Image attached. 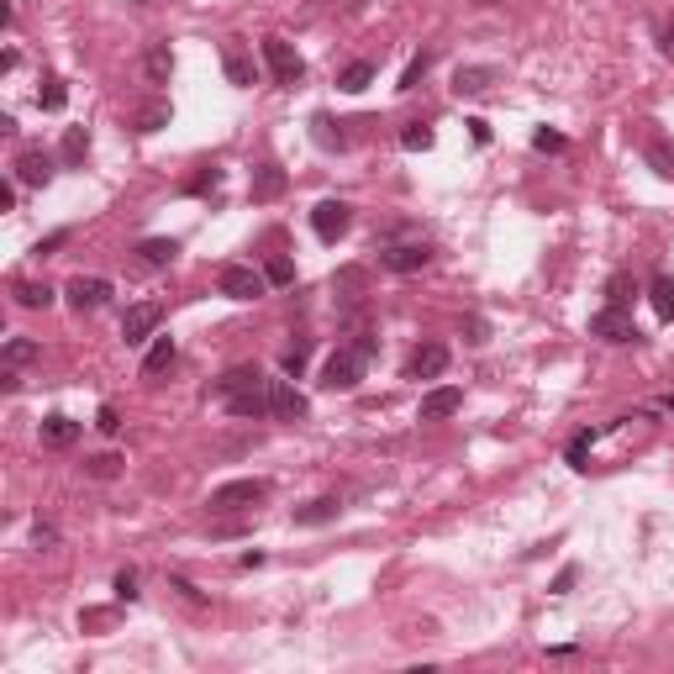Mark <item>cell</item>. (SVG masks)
I'll return each instance as SVG.
<instances>
[{
	"mask_svg": "<svg viewBox=\"0 0 674 674\" xmlns=\"http://www.w3.org/2000/svg\"><path fill=\"white\" fill-rule=\"evenodd\" d=\"M221 69H227V80H232V85H253V74H258V69H253V59H248V48L238 42V37L221 48Z\"/></svg>",
	"mask_w": 674,
	"mask_h": 674,
	"instance_id": "9a60e30c",
	"label": "cell"
},
{
	"mask_svg": "<svg viewBox=\"0 0 674 674\" xmlns=\"http://www.w3.org/2000/svg\"><path fill=\"white\" fill-rule=\"evenodd\" d=\"M359 379H364V353L359 348H337L322 364V390H353Z\"/></svg>",
	"mask_w": 674,
	"mask_h": 674,
	"instance_id": "3957f363",
	"label": "cell"
},
{
	"mask_svg": "<svg viewBox=\"0 0 674 674\" xmlns=\"http://www.w3.org/2000/svg\"><path fill=\"white\" fill-rule=\"evenodd\" d=\"M174 590H180V595L190 601V606H206V595H201V590H195L190 580H174Z\"/></svg>",
	"mask_w": 674,
	"mask_h": 674,
	"instance_id": "ee69618b",
	"label": "cell"
},
{
	"mask_svg": "<svg viewBox=\"0 0 674 674\" xmlns=\"http://www.w3.org/2000/svg\"><path fill=\"white\" fill-rule=\"evenodd\" d=\"M174 253H180V243H174V238H148V243H137V258H143L148 269L174 264Z\"/></svg>",
	"mask_w": 674,
	"mask_h": 674,
	"instance_id": "7402d4cb",
	"label": "cell"
},
{
	"mask_svg": "<svg viewBox=\"0 0 674 674\" xmlns=\"http://www.w3.org/2000/svg\"><path fill=\"white\" fill-rule=\"evenodd\" d=\"M348 227H353V206H348V201H322V206L311 211V232H316L322 243H337Z\"/></svg>",
	"mask_w": 674,
	"mask_h": 674,
	"instance_id": "52a82bcc",
	"label": "cell"
},
{
	"mask_svg": "<svg viewBox=\"0 0 674 674\" xmlns=\"http://www.w3.org/2000/svg\"><path fill=\"white\" fill-rule=\"evenodd\" d=\"M264 275H269V285H295V264H290V258H269Z\"/></svg>",
	"mask_w": 674,
	"mask_h": 674,
	"instance_id": "8d00e7d4",
	"label": "cell"
},
{
	"mask_svg": "<svg viewBox=\"0 0 674 674\" xmlns=\"http://www.w3.org/2000/svg\"><path fill=\"white\" fill-rule=\"evenodd\" d=\"M63 100H69L63 80H42V90H37V106H42V111H63Z\"/></svg>",
	"mask_w": 674,
	"mask_h": 674,
	"instance_id": "1f68e13d",
	"label": "cell"
},
{
	"mask_svg": "<svg viewBox=\"0 0 674 674\" xmlns=\"http://www.w3.org/2000/svg\"><path fill=\"white\" fill-rule=\"evenodd\" d=\"M627 301H632V279L612 275V279H606V306H627Z\"/></svg>",
	"mask_w": 674,
	"mask_h": 674,
	"instance_id": "e575fe53",
	"label": "cell"
},
{
	"mask_svg": "<svg viewBox=\"0 0 674 674\" xmlns=\"http://www.w3.org/2000/svg\"><path fill=\"white\" fill-rule=\"evenodd\" d=\"M590 337H606V342H638V327H632L627 306H601L595 316H590Z\"/></svg>",
	"mask_w": 674,
	"mask_h": 674,
	"instance_id": "ba28073f",
	"label": "cell"
},
{
	"mask_svg": "<svg viewBox=\"0 0 674 674\" xmlns=\"http://www.w3.org/2000/svg\"><path fill=\"white\" fill-rule=\"evenodd\" d=\"M532 148H538V154H558V148H564V132H548V126H538V132H532Z\"/></svg>",
	"mask_w": 674,
	"mask_h": 674,
	"instance_id": "74e56055",
	"label": "cell"
},
{
	"mask_svg": "<svg viewBox=\"0 0 674 674\" xmlns=\"http://www.w3.org/2000/svg\"><path fill=\"white\" fill-rule=\"evenodd\" d=\"M216 390H221L227 411H232L238 422H264V417H275V406H269V379L253 364L227 369V374L216 379Z\"/></svg>",
	"mask_w": 674,
	"mask_h": 674,
	"instance_id": "6da1fadb",
	"label": "cell"
},
{
	"mask_svg": "<svg viewBox=\"0 0 674 674\" xmlns=\"http://www.w3.org/2000/svg\"><path fill=\"white\" fill-rule=\"evenodd\" d=\"M0 211H16V184H0Z\"/></svg>",
	"mask_w": 674,
	"mask_h": 674,
	"instance_id": "bcb514c9",
	"label": "cell"
},
{
	"mask_svg": "<svg viewBox=\"0 0 674 674\" xmlns=\"http://www.w3.org/2000/svg\"><path fill=\"white\" fill-rule=\"evenodd\" d=\"M216 290H221V295H232V301H258V295L269 290V275H264V269H253V264H221Z\"/></svg>",
	"mask_w": 674,
	"mask_h": 674,
	"instance_id": "7a4b0ae2",
	"label": "cell"
},
{
	"mask_svg": "<svg viewBox=\"0 0 674 674\" xmlns=\"http://www.w3.org/2000/svg\"><path fill=\"white\" fill-rule=\"evenodd\" d=\"M664 59H674V22H669V32H664Z\"/></svg>",
	"mask_w": 674,
	"mask_h": 674,
	"instance_id": "681fc988",
	"label": "cell"
},
{
	"mask_svg": "<svg viewBox=\"0 0 674 674\" xmlns=\"http://www.w3.org/2000/svg\"><path fill=\"white\" fill-rule=\"evenodd\" d=\"M264 63H269L275 85H301V74H306L301 53H295V48H290L285 37H264Z\"/></svg>",
	"mask_w": 674,
	"mask_h": 674,
	"instance_id": "277c9868",
	"label": "cell"
},
{
	"mask_svg": "<svg viewBox=\"0 0 674 674\" xmlns=\"http://www.w3.org/2000/svg\"><path fill=\"white\" fill-rule=\"evenodd\" d=\"M69 243V232H53V238H42V243H37V253H53V248H63Z\"/></svg>",
	"mask_w": 674,
	"mask_h": 674,
	"instance_id": "c3c4849f",
	"label": "cell"
},
{
	"mask_svg": "<svg viewBox=\"0 0 674 674\" xmlns=\"http://www.w3.org/2000/svg\"><path fill=\"white\" fill-rule=\"evenodd\" d=\"M306 359H311V342H295V348L279 359V369H285V374H301V369H306Z\"/></svg>",
	"mask_w": 674,
	"mask_h": 674,
	"instance_id": "d590c367",
	"label": "cell"
},
{
	"mask_svg": "<svg viewBox=\"0 0 674 674\" xmlns=\"http://www.w3.org/2000/svg\"><path fill=\"white\" fill-rule=\"evenodd\" d=\"M359 285H364V269H342L337 275V290H359Z\"/></svg>",
	"mask_w": 674,
	"mask_h": 674,
	"instance_id": "7bdbcfd3",
	"label": "cell"
},
{
	"mask_svg": "<svg viewBox=\"0 0 674 674\" xmlns=\"http://www.w3.org/2000/svg\"><path fill=\"white\" fill-rule=\"evenodd\" d=\"M279 195H285V169L258 164V169H253V201H279Z\"/></svg>",
	"mask_w": 674,
	"mask_h": 674,
	"instance_id": "ac0fdd59",
	"label": "cell"
},
{
	"mask_svg": "<svg viewBox=\"0 0 674 674\" xmlns=\"http://www.w3.org/2000/svg\"><path fill=\"white\" fill-rule=\"evenodd\" d=\"M158 126H169V106H164V100H148V106L137 111V132H158Z\"/></svg>",
	"mask_w": 674,
	"mask_h": 674,
	"instance_id": "f546056e",
	"label": "cell"
},
{
	"mask_svg": "<svg viewBox=\"0 0 674 674\" xmlns=\"http://www.w3.org/2000/svg\"><path fill=\"white\" fill-rule=\"evenodd\" d=\"M337 511H342V501H337V495H316L311 506H301V511H295V527H327Z\"/></svg>",
	"mask_w": 674,
	"mask_h": 674,
	"instance_id": "e0dca14e",
	"label": "cell"
},
{
	"mask_svg": "<svg viewBox=\"0 0 674 674\" xmlns=\"http://www.w3.org/2000/svg\"><path fill=\"white\" fill-rule=\"evenodd\" d=\"M643 158L653 164V174H664V180H674V148L664 143V137H648V143H643Z\"/></svg>",
	"mask_w": 674,
	"mask_h": 674,
	"instance_id": "484cf974",
	"label": "cell"
},
{
	"mask_svg": "<svg viewBox=\"0 0 674 674\" xmlns=\"http://www.w3.org/2000/svg\"><path fill=\"white\" fill-rule=\"evenodd\" d=\"M11 295H16L27 311H48V306H53V290H48L42 279H16V285H11Z\"/></svg>",
	"mask_w": 674,
	"mask_h": 674,
	"instance_id": "44dd1931",
	"label": "cell"
},
{
	"mask_svg": "<svg viewBox=\"0 0 674 674\" xmlns=\"http://www.w3.org/2000/svg\"><path fill=\"white\" fill-rule=\"evenodd\" d=\"M32 538H37V548H53V543H59V532H53V527H37Z\"/></svg>",
	"mask_w": 674,
	"mask_h": 674,
	"instance_id": "7dc6e473",
	"label": "cell"
},
{
	"mask_svg": "<svg viewBox=\"0 0 674 674\" xmlns=\"http://www.w3.org/2000/svg\"><path fill=\"white\" fill-rule=\"evenodd\" d=\"M63 295H69V306H74V311H100L106 301H111V279H100V275H74Z\"/></svg>",
	"mask_w": 674,
	"mask_h": 674,
	"instance_id": "9c48e42d",
	"label": "cell"
},
{
	"mask_svg": "<svg viewBox=\"0 0 674 674\" xmlns=\"http://www.w3.org/2000/svg\"><path fill=\"white\" fill-rule=\"evenodd\" d=\"M216 184H221V169L206 164V169H195V174L184 180V190H190V195H206V190H216Z\"/></svg>",
	"mask_w": 674,
	"mask_h": 674,
	"instance_id": "d6a6232c",
	"label": "cell"
},
{
	"mask_svg": "<svg viewBox=\"0 0 674 674\" xmlns=\"http://www.w3.org/2000/svg\"><path fill=\"white\" fill-rule=\"evenodd\" d=\"M590 443H595V432H580V437L569 443V463H575V469H585V454H590Z\"/></svg>",
	"mask_w": 674,
	"mask_h": 674,
	"instance_id": "ab89813d",
	"label": "cell"
},
{
	"mask_svg": "<svg viewBox=\"0 0 674 674\" xmlns=\"http://www.w3.org/2000/svg\"><path fill=\"white\" fill-rule=\"evenodd\" d=\"M95 427L106 432V437H111V432H122V411H117V406H100V417H95Z\"/></svg>",
	"mask_w": 674,
	"mask_h": 674,
	"instance_id": "60d3db41",
	"label": "cell"
},
{
	"mask_svg": "<svg viewBox=\"0 0 674 674\" xmlns=\"http://www.w3.org/2000/svg\"><path fill=\"white\" fill-rule=\"evenodd\" d=\"M59 154H63V164H85V154H90V132H85V126H69Z\"/></svg>",
	"mask_w": 674,
	"mask_h": 674,
	"instance_id": "4316f807",
	"label": "cell"
},
{
	"mask_svg": "<svg viewBox=\"0 0 674 674\" xmlns=\"http://www.w3.org/2000/svg\"><path fill=\"white\" fill-rule=\"evenodd\" d=\"M432 69V53H417V59L406 63V74H400V85L396 90H417V85H422V74H427Z\"/></svg>",
	"mask_w": 674,
	"mask_h": 674,
	"instance_id": "836d02e7",
	"label": "cell"
},
{
	"mask_svg": "<svg viewBox=\"0 0 674 674\" xmlns=\"http://www.w3.org/2000/svg\"><path fill=\"white\" fill-rule=\"evenodd\" d=\"M648 301H653V311H659V322H674V275H653Z\"/></svg>",
	"mask_w": 674,
	"mask_h": 674,
	"instance_id": "603a6c76",
	"label": "cell"
},
{
	"mask_svg": "<svg viewBox=\"0 0 674 674\" xmlns=\"http://www.w3.org/2000/svg\"><path fill=\"white\" fill-rule=\"evenodd\" d=\"M491 85H495L491 63H463L459 74H454V90H459V95H485Z\"/></svg>",
	"mask_w": 674,
	"mask_h": 674,
	"instance_id": "2e32d148",
	"label": "cell"
},
{
	"mask_svg": "<svg viewBox=\"0 0 674 674\" xmlns=\"http://www.w3.org/2000/svg\"><path fill=\"white\" fill-rule=\"evenodd\" d=\"M400 148H406V154H427V148H432V126L411 122L406 132H400Z\"/></svg>",
	"mask_w": 674,
	"mask_h": 674,
	"instance_id": "4dcf8cb0",
	"label": "cell"
},
{
	"mask_svg": "<svg viewBox=\"0 0 674 674\" xmlns=\"http://www.w3.org/2000/svg\"><path fill=\"white\" fill-rule=\"evenodd\" d=\"M117 595H122V601H137V569H122V575H117Z\"/></svg>",
	"mask_w": 674,
	"mask_h": 674,
	"instance_id": "b9f144b4",
	"label": "cell"
},
{
	"mask_svg": "<svg viewBox=\"0 0 674 674\" xmlns=\"http://www.w3.org/2000/svg\"><path fill=\"white\" fill-rule=\"evenodd\" d=\"M74 443H80V422H69V417L42 422V448H74Z\"/></svg>",
	"mask_w": 674,
	"mask_h": 674,
	"instance_id": "d6986e66",
	"label": "cell"
},
{
	"mask_svg": "<svg viewBox=\"0 0 674 674\" xmlns=\"http://www.w3.org/2000/svg\"><path fill=\"white\" fill-rule=\"evenodd\" d=\"M85 474H90V480H117V474H122V459H117V454H95V459H85Z\"/></svg>",
	"mask_w": 674,
	"mask_h": 674,
	"instance_id": "f1b7e54d",
	"label": "cell"
},
{
	"mask_svg": "<svg viewBox=\"0 0 674 674\" xmlns=\"http://www.w3.org/2000/svg\"><path fill=\"white\" fill-rule=\"evenodd\" d=\"M169 364H174V337L158 332V337H154V348H148V359H143V379H158V374H164Z\"/></svg>",
	"mask_w": 674,
	"mask_h": 674,
	"instance_id": "ffe728a7",
	"label": "cell"
},
{
	"mask_svg": "<svg viewBox=\"0 0 674 674\" xmlns=\"http://www.w3.org/2000/svg\"><path fill=\"white\" fill-rule=\"evenodd\" d=\"M369 85H374V63H348V69H342V74H337V90H348V95H359V90H369Z\"/></svg>",
	"mask_w": 674,
	"mask_h": 674,
	"instance_id": "d4e9b609",
	"label": "cell"
},
{
	"mask_svg": "<svg viewBox=\"0 0 674 674\" xmlns=\"http://www.w3.org/2000/svg\"><path fill=\"white\" fill-rule=\"evenodd\" d=\"M316 132H311V137H316V143H322V148H342V132H332V122H327V117H316Z\"/></svg>",
	"mask_w": 674,
	"mask_h": 674,
	"instance_id": "f35d334b",
	"label": "cell"
},
{
	"mask_svg": "<svg viewBox=\"0 0 674 674\" xmlns=\"http://www.w3.org/2000/svg\"><path fill=\"white\" fill-rule=\"evenodd\" d=\"M11 169H16V184H48L53 180V158L42 154V148H22Z\"/></svg>",
	"mask_w": 674,
	"mask_h": 674,
	"instance_id": "4fadbf2b",
	"label": "cell"
},
{
	"mask_svg": "<svg viewBox=\"0 0 674 674\" xmlns=\"http://www.w3.org/2000/svg\"><path fill=\"white\" fill-rule=\"evenodd\" d=\"M459 406H463V390H459V385H437V390H427V396H422L417 417H422V422H443V417H454Z\"/></svg>",
	"mask_w": 674,
	"mask_h": 674,
	"instance_id": "7c38bea8",
	"label": "cell"
},
{
	"mask_svg": "<svg viewBox=\"0 0 674 674\" xmlns=\"http://www.w3.org/2000/svg\"><path fill=\"white\" fill-rule=\"evenodd\" d=\"M269 406L279 422H306V396H295L285 379H269Z\"/></svg>",
	"mask_w": 674,
	"mask_h": 674,
	"instance_id": "5bb4252c",
	"label": "cell"
},
{
	"mask_svg": "<svg viewBox=\"0 0 674 674\" xmlns=\"http://www.w3.org/2000/svg\"><path fill=\"white\" fill-rule=\"evenodd\" d=\"M158 322H164V306H158V301H137V306H126V316H122L126 348H143L148 337H158Z\"/></svg>",
	"mask_w": 674,
	"mask_h": 674,
	"instance_id": "5b68a950",
	"label": "cell"
},
{
	"mask_svg": "<svg viewBox=\"0 0 674 674\" xmlns=\"http://www.w3.org/2000/svg\"><path fill=\"white\" fill-rule=\"evenodd\" d=\"M143 69H148V80H154V85H169V69H174V59H169V42H154V48L143 53Z\"/></svg>",
	"mask_w": 674,
	"mask_h": 674,
	"instance_id": "cb8c5ba5",
	"label": "cell"
},
{
	"mask_svg": "<svg viewBox=\"0 0 674 674\" xmlns=\"http://www.w3.org/2000/svg\"><path fill=\"white\" fill-rule=\"evenodd\" d=\"M448 369V348L443 342H422L411 359H406V379H437Z\"/></svg>",
	"mask_w": 674,
	"mask_h": 674,
	"instance_id": "8fae6325",
	"label": "cell"
},
{
	"mask_svg": "<svg viewBox=\"0 0 674 674\" xmlns=\"http://www.w3.org/2000/svg\"><path fill=\"white\" fill-rule=\"evenodd\" d=\"M37 353H42V348H37L32 337H11V342H5V369H22V364H32Z\"/></svg>",
	"mask_w": 674,
	"mask_h": 674,
	"instance_id": "83f0119b",
	"label": "cell"
},
{
	"mask_svg": "<svg viewBox=\"0 0 674 674\" xmlns=\"http://www.w3.org/2000/svg\"><path fill=\"white\" fill-rule=\"evenodd\" d=\"M264 495H269V485H264V480H232V485L211 491V511H253Z\"/></svg>",
	"mask_w": 674,
	"mask_h": 674,
	"instance_id": "8992f818",
	"label": "cell"
},
{
	"mask_svg": "<svg viewBox=\"0 0 674 674\" xmlns=\"http://www.w3.org/2000/svg\"><path fill=\"white\" fill-rule=\"evenodd\" d=\"M427 258H432L427 243H390L385 253H379V264L396 269V275H417V269H427Z\"/></svg>",
	"mask_w": 674,
	"mask_h": 674,
	"instance_id": "30bf717a",
	"label": "cell"
},
{
	"mask_svg": "<svg viewBox=\"0 0 674 674\" xmlns=\"http://www.w3.org/2000/svg\"><path fill=\"white\" fill-rule=\"evenodd\" d=\"M580 580V569H575V564H569V569H564V575H558V580H553V590H558V595H564V590H569V585Z\"/></svg>",
	"mask_w": 674,
	"mask_h": 674,
	"instance_id": "f6af8a7d",
	"label": "cell"
}]
</instances>
